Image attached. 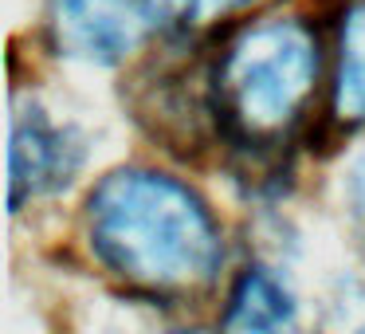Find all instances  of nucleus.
Segmentation results:
<instances>
[{
    "label": "nucleus",
    "mask_w": 365,
    "mask_h": 334,
    "mask_svg": "<svg viewBox=\"0 0 365 334\" xmlns=\"http://www.w3.org/2000/svg\"><path fill=\"white\" fill-rule=\"evenodd\" d=\"M95 255L126 287L153 299H189L216 279L220 228L189 185L153 169H118L87 201Z\"/></svg>",
    "instance_id": "1"
},
{
    "label": "nucleus",
    "mask_w": 365,
    "mask_h": 334,
    "mask_svg": "<svg viewBox=\"0 0 365 334\" xmlns=\"http://www.w3.org/2000/svg\"><path fill=\"white\" fill-rule=\"evenodd\" d=\"M318 40L302 20H252L220 48L212 71L220 130L247 150H267L294 134L314 103Z\"/></svg>",
    "instance_id": "2"
},
{
    "label": "nucleus",
    "mask_w": 365,
    "mask_h": 334,
    "mask_svg": "<svg viewBox=\"0 0 365 334\" xmlns=\"http://www.w3.org/2000/svg\"><path fill=\"white\" fill-rule=\"evenodd\" d=\"M169 0H51L56 36L71 56L118 64L161 24Z\"/></svg>",
    "instance_id": "3"
},
{
    "label": "nucleus",
    "mask_w": 365,
    "mask_h": 334,
    "mask_svg": "<svg viewBox=\"0 0 365 334\" xmlns=\"http://www.w3.org/2000/svg\"><path fill=\"white\" fill-rule=\"evenodd\" d=\"M75 169V146L43 111H20L12 126V208L56 189Z\"/></svg>",
    "instance_id": "4"
},
{
    "label": "nucleus",
    "mask_w": 365,
    "mask_h": 334,
    "mask_svg": "<svg viewBox=\"0 0 365 334\" xmlns=\"http://www.w3.org/2000/svg\"><path fill=\"white\" fill-rule=\"evenodd\" d=\"M334 114L346 126L365 122V0H354L338 32V71H334Z\"/></svg>",
    "instance_id": "5"
},
{
    "label": "nucleus",
    "mask_w": 365,
    "mask_h": 334,
    "mask_svg": "<svg viewBox=\"0 0 365 334\" xmlns=\"http://www.w3.org/2000/svg\"><path fill=\"white\" fill-rule=\"evenodd\" d=\"M291 318H294V307H291V295L283 291V283L271 271L255 268L232 291L224 326H232V330H279Z\"/></svg>",
    "instance_id": "6"
},
{
    "label": "nucleus",
    "mask_w": 365,
    "mask_h": 334,
    "mask_svg": "<svg viewBox=\"0 0 365 334\" xmlns=\"http://www.w3.org/2000/svg\"><path fill=\"white\" fill-rule=\"evenodd\" d=\"M349 201H354V208L365 216V153L354 161V169H349Z\"/></svg>",
    "instance_id": "7"
},
{
    "label": "nucleus",
    "mask_w": 365,
    "mask_h": 334,
    "mask_svg": "<svg viewBox=\"0 0 365 334\" xmlns=\"http://www.w3.org/2000/svg\"><path fill=\"white\" fill-rule=\"evenodd\" d=\"M189 12H224L232 4H244V0H181Z\"/></svg>",
    "instance_id": "8"
}]
</instances>
